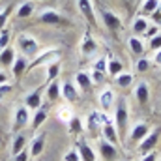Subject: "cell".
Here are the masks:
<instances>
[{"instance_id":"obj_1","label":"cell","mask_w":161,"mask_h":161,"mask_svg":"<svg viewBox=\"0 0 161 161\" xmlns=\"http://www.w3.org/2000/svg\"><path fill=\"white\" fill-rule=\"evenodd\" d=\"M114 125H116V131L120 135V141L125 135V129H127V124H129V105H127V99L124 96L116 97V103H114Z\"/></svg>"},{"instance_id":"obj_2","label":"cell","mask_w":161,"mask_h":161,"mask_svg":"<svg viewBox=\"0 0 161 161\" xmlns=\"http://www.w3.org/2000/svg\"><path fill=\"white\" fill-rule=\"evenodd\" d=\"M60 56H62V49H60V47L43 49V51H40V53L28 62V71H32V69H36V68H45V66H49V64H54V62L60 60ZM28 71H26V73H28Z\"/></svg>"},{"instance_id":"obj_3","label":"cell","mask_w":161,"mask_h":161,"mask_svg":"<svg viewBox=\"0 0 161 161\" xmlns=\"http://www.w3.org/2000/svg\"><path fill=\"white\" fill-rule=\"evenodd\" d=\"M17 51H19V54H23V56H26L28 60H32L41 49H40L38 40H36L34 36H30L28 32H21V34L17 36Z\"/></svg>"},{"instance_id":"obj_4","label":"cell","mask_w":161,"mask_h":161,"mask_svg":"<svg viewBox=\"0 0 161 161\" xmlns=\"http://www.w3.org/2000/svg\"><path fill=\"white\" fill-rule=\"evenodd\" d=\"M38 21L41 25H68L69 23L58 9H53V8H45L38 11Z\"/></svg>"},{"instance_id":"obj_5","label":"cell","mask_w":161,"mask_h":161,"mask_svg":"<svg viewBox=\"0 0 161 161\" xmlns=\"http://www.w3.org/2000/svg\"><path fill=\"white\" fill-rule=\"evenodd\" d=\"M30 113H32V111L26 109L25 105L15 107V113H13V125H11V131H13V133H19L25 125H30V118H32Z\"/></svg>"},{"instance_id":"obj_6","label":"cell","mask_w":161,"mask_h":161,"mask_svg":"<svg viewBox=\"0 0 161 161\" xmlns=\"http://www.w3.org/2000/svg\"><path fill=\"white\" fill-rule=\"evenodd\" d=\"M79 51H80V56H82V58H92V56H96V54H97L99 45H97V41L94 40V36L90 34V30H86V32L82 34Z\"/></svg>"},{"instance_id":"obj_7","label":"cell","mask_w":161,"mask_h":161,"mask_svg":"<svg viewBox=\"0 0 161 161\" xmlns=\"http://www.w3.org/2000/svg\"><path fill=\"white\" fill-rule=\"evenodd\" d=\"M99 15H101V21L103 25L111 30V32H120L122 26H124V21L118 13L111 11V9H99Z\"/></svg>"},{"instance_id":"obj_8","label":"cell","mask_w":161,"mask_h":161,"mask_svg":"<svg viewBox=\"0 0 161 161\" xmlns=\"http://www.w3.org/2000/svg\"><path fill=\"white\" fill-rule=\"evenodd\" d=\"M116 92L111 88V86H105L101 92H99V96H97V101H99V107H101V111L103 113H111V109L114 107V103H116Z\"/></svg>"},{"instance_id":"obj_9","label":"cell","mask_w":161,"mask_h":161,"mask_svg":"<svg viewBox=\"0 0 161 161\" xmlns=\"http://www.w3.org/2000/svg\"><path fill=\"white\" fill-rule=\"evenodd\" d=\"M148 133H150V125H148L146 122H135V124L131 125V131L127 133V141H129L131 144H139Z\"/></svg>"},{"instance_id":"obj_10","label":"cell","mask_w":161,"mask_h":161,"mask_svg":"<svg viewBox=\"0 0 161 161\" xmlns=\"http://www.w3.org/2000/svg\"><path fill=\"white\" fill-rule=\"evenodd\" d=\"M158 142H159V129H150V133L139 142V146H137V150L144 156V154H148V152H152L156 146H158Z\"/></svg>"},{"instance_id":"obj_11","label":"cell","mask_w":161,"mask_h":161,"mask_svg":"<svg viewBox=\"0 0 161 161\" xmlns=\"http://www.w3.org/2000/svg\"><path fill=\"white\" fill-rule=\"evenodd\" d=\"M23 105L30 111H38L41 105H43V90L41 88H34L32 92L25 94V99H23Z\"/></svg>"},{"instance_id":"obj_12","label":"cell","mask_w":161,"mask_h":161,"mask_svg":"<svg viewBox=\"0 0 161 161\" xmlns=\"http://www.w3.org/2000/svg\"><path fill=\"white\" fill-rule=\"evenodd\" d=\"M77 8H79V13L86 19V23L90 26L97 25V21H96V9H94L92 0H77Z\"/></svg>"},{"instance_id":"obj_13","label":"cell","mask_w":161,"mask_h":161,"mask_svg":"<svg viewBox=\"0 0 161 161\" xmlns=\"http://www.w3.org/2000/svg\"><path fill=\"white\" fill-rule=\"evenodd\" d=\"M101 135H103V139H105L107 142H111V144H114V146H118L122 142L120 135H118V131H116V125H114V120L105 122V124L101 125Z\"/></svg>"},{"instance_id":"obj_14","label":"cell","mask_w":161,"mask_h":161,"mask_svg":"<svg viewBox=\"0 0 161 161\" xmlns=\"http://www.w3.org/2000/svg\"><path fill=\"white\" fill-rule=\"evenodd\" d=\"M28 58L26 56H23V54H19L17 53V58L13 60V64H11V75H13V79H21L26 71H28Z\"/></svg>"},{"instance_id":"obj_15","label":"cell","mask_w":161,"mask_h":161,"mask_svg":"<svg viewBox=\"0 0 161 161\" xmlns=\"http://www.w3.org/2000/svg\"><path fill=\"white\" fill-rule=\"evenodd\" d=\"M34 13H36V2L34 0H25V2L17 4L15 19H30Z\"/></svg>"},{"instance_id":"obj_16","label":"cell","mask_w":161,"mask_h":161,"mask_svg":"<svg viewBox=\"0 0 161 161\" xmlns=\"http://www.w3.org/2000/svg\"><path fill=\"white\" fill-rule=\"evenodd\" d=\"M99 156H101L103 161H113V159L118 158V148H116L114 144L107 142L105 139H101V141H99Z\"/></svg>"},{"instance_id":"obj_17","label":"cell","mask_w":161,"mask_h":161,"mask_svg":"<svg viewBox=\"0 0 161 161\" xmlns=\"http://www.w3.org/2000/svg\"><path fill=\"white\" fill-rule=\"evenodd\" d=\"M68 103H75L77 99H79V88L75 86V82H71V80H66V82H62V94H60Z\"/></svg>"},{"instance_id":"obj_18","label":"cell","mask_w":161,"mask_h":161,"mask_svg":"<svg viewBox=\"0 0 161 161\" xmlns=\"http://www.w3.org/2000/svg\"><path fill=\"white\" fill-rule=\"evenodd\" d=\"M135 99L139 101V105H148L150 101V86L146 80H141L135 86Z\"/></svg>"},{"instance_id":"obj_19","label":"cell","mask_w":161,"mask_h":161,"mask_svg":"<svg viewBox=\"0 0 161 161\" xmlns=\"http://www.w3.org/2000/svg\"><path fill=\"white\" fill-rule=\"evenodd\" d=\"M73 82H75V86L79 88L80 92H90L92 86H94V82L90 79V73H88V71H77Z\"/></svg>"},{"instance_id":"obj_20","label":"cell","mask_w":161,"mask_h":161,"mask_svg":"<svg viewBox=\"0 0 161 161\" xmlns=\"http://www.w3.org/2000/svg\"><path fill=\"white\" fill-rule=\"evenodd\" d=\"M43 148H45V133H40L30 141V146H28L30 158H40L43 154Z\"/></svg>"},{"instance_id":"obj_21","label":"cell","mask_w":161,"mask_h":161,"mask_svg":"<svg viewBox=\"0 0 161 161\" xmlns=\"http://www.w3.org/2000/svg\"><path fill=\"white\" fill-rule=\"evenodd\" d=\"M148 26H150V19L148 17H142V15H137L133 19V23H131V32H133V36H139L141 38L146 32Z\"/></svg>"},{"instance_id":"obj_22","label":"cell","mask_w":161,"mask_h":161,"mask_svg":"<svg viewBox=\"0 0 161 161\" xmlns=\"http://www.w3.org/2000/svg\"><path fill=\"white\" fill-rule=\"evenodd\" d=\"M28 137L23 133V131H19V133H15V137H13V142H11V156H15V154H19V152H23L25 148H28Z\"/></svg>"},{"instance_id":"obj_23","label":"cell","mask_w":161,"mask_h":161,"mask_svg":"<svg viewBox=\"0 0 161 161\" xmlns=\"http://www.w3.org/2000/svg\"><path fill=\"white\" fill-rule=\"evenodd\" d=\"M77 150H79L80 161H97V156H96L94 148H92L88 142L79 141V142H77Z\"/></svg>"},{"instance_id":"obj_24","label":"cell","mask_w":161,"mask_h":161,"mask_svg":"<svg viewBox=\"0 0 161 161\" xmlns=\"http://www.w3.org/2000/svg\"><path fill=\"white\" fill-rule=\"evenodd\" d=\"M60 94H62V82H58V79H56V80H51V82H47L45 96H47V99H49L51 103H54L58 97H62Z\"/></svg>"},{"instance_id":"obj_25","label":"cell","mask_w":161,"mask_h":161,"mask_svg":"<svg viewBox=\"0 0 161 161\" xmlns=\"http://www.w3.org/2000/svg\"><path fill=\"white\" fill-rule=\"evenodd\" d=\"M127 49L133 54H137V56H142L146 53V45H144V41L141 40L139 36H129L127 38Z\"/></svg>"},{"instance_id":"obj_26","label":"cell","mask_w":161,"mask_h":161,"mask_svg":"<svg viewBox=\"0 0 161 161\" xmlns=\"http://www.w3.org/2000/svg\"><path fill=\"white\" fill-rule=\"evenodd\" d=\"M17 58V49L15 47H6L2 53H0V66H4V68H11V64H13V60Z\"/></svg>"},{"instance_id":"obj_27","label":"cell","mask_w":161,"mask_h":161,"mask_svg":"<svg viewBox=\"0 0 161 161\" xmlns=\"http://www.w3.org/2000/svg\"><path fill=\"white\" fill-rule=\"evenodd\" d=\"M47 118H49V113H47L43 107H40L38 111H34V114H32V118H30V127H32L34 131H38L40 125H43Z\"/></svg>"},{"instance_id":"obj_28","label":"cell","mask_w":161,"mask_h":161,"mask_svg":"<svg viewBox=\"0 0 161 161\" xmlns=\"http://www.w3.org/2000/svg\"><path fill=\"white\" fill-rule=\"evenodd\" d=\"M73 116H75V114H73V109H71V105H69V103L60 105V107L56 109V118H58L60 122H64V124H68Z\"/></svg>"},{"instance_id":"obj_29","label":"cell","mask_w":161,"mask_h":161,"mask_svg":"<svg viewBox=\"0 0 161 161\" xmlns=\"http://www.w3.org/2000/svg\"><path fill=\"white\" fill-rule=\"evenodd\" d=\"M158 8H159V0H142V2H141V13H139V15L150 17Z\"/></svg>"},{"instance_id":"obj_30","label":"cell","mask_w":161,"mask_h":161,"mask_svg":"<svg viewBox=\"0 0 161 161\" xmlns=\"http://www.w3.org/2000/svg\"><path fill=\"white\" fill-rule=\"evenodd\" d=\"M133 80H135V77L129 71H122L120 75L114 77V82H116L118 88H129V86H133Z\"/></svg>"},{"instance_id":"obj_31","label":"cell","mask_w":161,"mask_h":161,"mask_svg":"<svg viewBox=\"0 0 161 161\" xmlns=\"http://www.w3.org/2000/svg\"><path fill=\"white\" fill-rule=\"evenodd\" d=\"M122 71H124V64H122L118 58H109V62H107V73L111 75V77H116V75H120Z\"/></svg>"},{"instance_id":"obj_32","label":"cell","mask_w":161,"mask_h":161,"mask_svg":"<svg viewBox=\"0 0 161 161\" xmlns=\"http://www.w3.org/2000/svg\"><path fill=\"white\" fill-rule=\"evenodd\" d=\"M45 68H47L45 82H51V80H56V79H58V75H60V71H62V66H60V62L49 64V66H45Z\"/></svg>"},{"instance_id":"obj_33","label":"cell","mask_w":161,"mask_h":161,"mask_svg":"<svg viewBox=\"0 0 161 161\" xmlns=\"http://www.w3.org/2000/svg\"><path fill=\"white\" fill-rule=\"evenodd\" d=\"M68 129H69L71 135H79V133L84 131V122L80 120L79 116H73L71 120L68 122Z\"/></svg>"},{"instance_id":"obj_34","label":"cell","mask_w":161,"mask_h":161,"mask_svg":"<svg viewBox=\"0 0 161 161\" xmlns=\"http://www.w3.org/2000/svg\"><path fill=\"white\" fill-rule=\"evenodd\" d=\"M107 62H109V56H107V54H101L99 58H96V60H94L92 69L101 71V73H107Z\"/></svg>"},{"instance_id":"obj_35","label":"cell","mask_w":161,"mask_h":161,"mask_svg":"<svg viewBox=\"0 0 161 161\" xmlns=\"http://www.w3.org/2000/svg\"><path fill=\"white\" fill-rule=\"evenodd\" d=\"M150 64H152V60H150V58L141 56V58L135 62V71H137V73H146V71L150 69Z\"/></svg>"},{"instance_id":"obj_36","label":"cell","mask_w":161,"mask_h":161,"mask_svg":"<svg viewBox=\"0 0 161 161\" xmlns=\"http://www.w3.org/2000/svg\"><path fill=\"white\" fill-rule=\"evenodd\" d=\"M9 45H11V30L6 26L4 30H0V53Z\"/></svg>"},{"instance_id":"obj_37","label":"cell","mask_w":161,"mask_h":161,"mask_svg":"<svg viewBox=\"0 0 161 161\" xmlns=\"http://www.w3.org/2000/svg\"><path fill=\"white\" fill-rule=\"evenodd\" d=\"M9 15H11V6H6V8H2V9H0V30H4V28H6Z\"/></svg>"},{"instance_id":"obj_38","label":"cell","mask_w":161,"mask_h":161,"mask_svg":"<svg viewBox=\"0 0 161 161\" xmlns=\"http://www.w3.org/2000/svg\"><path fill=\"white\" fill-rule=\"evenodd\" d=\"M148 49H150L152 53H156V51H159L161 49V32H158L154 38L148 40Z\"/></svg>"},{"instance_id":"obj_39","label":"cell","mask_w":161,"mask_h":161,"mask_svg":"<svg viewBox=\"0 0 161 161\" xmlns=\"http://www.w3.org/2000/svg\"><path fill=\"white\" fill-rule=\"evenodd\" d=\"M62 161H80L79 150H77V148H69V150H66V154L62 156Z\"/></svg>"},{"instance_id":"obj_40","label":"cell","mask_w":161,"mask_h":161,"mask_svg":"<svg viewBox=\"0 0 161 161\" xmlns=\"http://www.w3.org/2000/svg\"><path fill=\"white\" fill-rule=\"evenodd\" d=\"M158 32H159V26H158V25H154V23H150V26L146 28V32H144L142 36H144L146 40H150V38H154Z\"/></svg>"},{"instance_id":"obj_41","label":"cell","mask_w":161,"mask_h":161,"mask_svg":"<svg viewBox=\"0 0 161 161\" xmlns=\"http://www.w3.org/2000/svg\"><path fill=\"white\" fill-rule=\"evenodd\" d=\"M90 79H92V82H94V84H96V82L99 84V82H103V80H105V73L92 69V71H90Z\"/></svg>"},{"instance_id":"obj_42","label":"cell","mask_w":161,"mask_h":161,"mask_svg":"<svg viewBox=\"0 0 161 161\" xmlns=\"http://www.w3.org/2000/svg\"><path fill=\"white\" fill-rule=\"evenodd\" d=\"M13 161H30V152H28V148H25L23 152L15 154V156H13Z\"/></svg>"},{"instance_id":"obj_43","label":"cell","mask_w":161,"mask_h":161,"mask_svg":"<svg viewBox=\"0 0 161 161\" xmlns=\"http://www.w3.org/2000/svg\"><path fill=\"white\" fill-rule=\"evenodd\" d=\"M150 23H154V25L161 26V8H158V9L150 15Z\"/></svg>"},{"instance_id":"obj_44","label":"cell","mask_w":161,"mask_h":161,"mask_svg":"<svg viewBox=\"0 0 161 161\" xmlns=\"http://www.w3.org/2000/svg\"><path fill=\"white\" fill-rule=\"evenodd\" d=\"M141 161H158V154H156V152L152 150V152L144 154V156H142V159H141Z\"/></svg>"},{"instance_id":"obj_45","label":"cell","mask_w":161,"mask_h":161,"mask_svg":"<svg viewBox=\"0 0 161 161\" xmlns=\"http://www.w3.org/2000/svg\"><path fill=\"white\" fill-rule=\"evenodd\" d=\"M8 92H11V84H0V99H2Z\"/></svg>"},{"instance_id":"obj_46","label":"cell","mask_w":161,"mask_h":161,"mask_svg":"<svg viewBox=\"0 0 161 161\" xmlns=\"http://www.w3.org/2000/svg\"><path fill=\"white\" fill-rule=\"evenodd\" d=\"M152 62H154L156 66H161V49L154 53V56H152Z\"/></svg>"},{"instance_id":"obj_47","label":"cell","mask_w":161,"mask_h":161,"mask_svg":"<svg viewBox=\"0 0 161 161\" xmlns=\"http://www.w3.org/2000/svg\"><path fill=\"white\" fill-rule=\"evenodd\" d=\"M0 84H9V75L0 69Z\"/></svg>"},{"instance_id":"obj_48","label":"cell","mask_w":161,"mask_h":161,"mask_svg":"<svg viewBox=\"0 0 161 161\" xmlns=\"http://www.w3.org/2000/svg\"><path fill=\"white\" fill-rule=\"evenodd\" d=\"M34 2H45V0H34Z\"/></svg>"}]
</instances>
